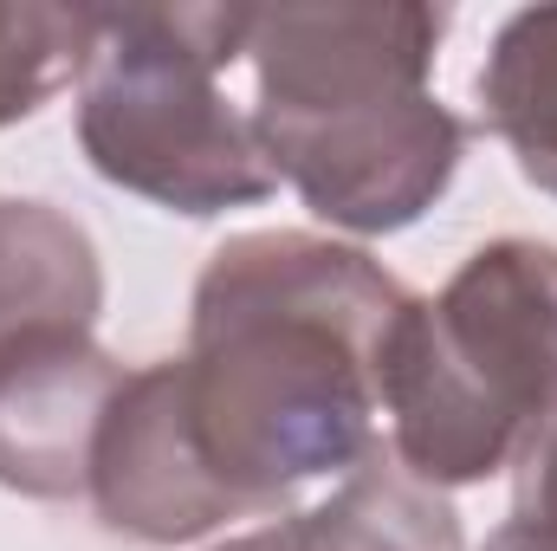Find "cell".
Segmentation results:
<instances>
[{
	"label": "cell",
	"mask_w": 557,
	"mask_h": 551,
	"mask_svg": "<svg viewBox=\"0 0 557 551\" xmlns=\"http://www.w3.org/2000/svg\"><path fill=\"white\" fill-rule=\"evenodd\" d=\"M409 298L344 241L278 228L214 247L195 279L188 351L169 357V396L227 519H273L376 448L383 364Z\"/></svg>",
	"instance_id": "6da1fadb"
},
{
	"label": "cell",
	"mask_w": 557,
	"mask_h": 551,
	"mask_svg": "<svg viewBox=\"0 0 557 551\" xmlns=\"http://www.w3.org/2000/svg\"><path fill=\"white\" fill-rule=\"evenodd\" d=\"M441 33L447 13L416 0L247 7L253 137L318 221L396 234L447 195L467 124L428 91Z\"/></svg>",
	"instance_id": "7a4b0ae2"
},
{
	"label": "cell",
	"mask_w": 557,
	"mask_h": 551,
	"mask_svg": "<svg viewBox=\"0 0 557 551\" xmlns=\"http://www.w3.org/2000/svg\"><path fill=\"white\" fill-rule=\"evenodd\" d=\"M383 409L396 461L428 487L493 480L557 409V247L493 241L434 298H409Z\"/></svg>",
	"instance_id": "3957f363"
},
{
	"label": "cell",
	"mask_w": 557,
	"mask_h": 551,
	"mask_svg": "<svg viewBox=\"0 0 557 551\" xmlns=\"http://www.w3.org/2000/svg\"><path fill=\"white\" fill-rule=\"evenodd\" d=\"M247 59V7H91L78 143L91 169L175 215L253 208L278 188L221 72Z\"/></svg>",
	"instance_id": "277c9868"
},
{
	"label": "cell",
	"mask_w": 557,
	"mask_h": 551,
	"mask_svg": "<svg viewBox=\"0 0 557 551\" xmlns=\"http://www.w3.org/2000/svg\"><path fill=\"white\" fill-rule=\"evenodd\" d=\"M124 364L91 331H39L0 351V487L26 500H78L91 487L98 428L124 390Z\"/></svg>",
	"instance_id": "5b68a950"
},
{
	"label": "cell",
	"mask_w": 557,
	"mask_h": 551,
	"mask_svg": "<svg viewBox=\"0 0 557 551\" xmlns=\"http://www.w3.org/2000/svg\"><path fill=\"white\" fill-rule=\"evenodd\" d=\"M85 493L111 532L143 539V546H195V539L227 526V506L208 493V480L195 474V461L182 448L175 396H169V357L124 377L117 403L98 428Z\"/></svg>",
	"instance_id": "8992f818"
},
{
	"label": "cell",
	"mask_w": 557,
	"mask_h": 551,
	"mask_svg": "<svg viewBox=\"0 0 557 551\" xmlns=\"http://www.w3.org/2000/svg\"><path fill=\"white\" fill-rule=\"evenodd\" d=\"M214 551H460V513L396 454L370 448L331 500Z\"/></svg>",
	"instance_id": "52a82bcc"
},
{
	"label": "cell",
	"mask_w": 557,
	"mask_h": 551,
	"mask_svg": "<svg viewBox=\"0 0 557 551\" xmlns=\"http://www.w3.org/2000/svg\"><path fill=\"white\" fill-rule=\"evenodd\" d=\"M104 311V267L91 234L52 201L0 195V351L39 331H91Z\"/></svg>",
	"instance_id": "ba28073f"
},
{
	"label": "cell",
	"mask_w": 557,
	"mask_h": 551,
	"mask_svg": "<svg viewBox=\"0 0 557 551\" xmlns=\"http://www.w3.org/2000/svg\"><path fill=\"white\" fill-rule=\"evenodd\" d=\"M473 91L519 175L557 201V7H519L493 33Z\"/></svg>",
	"instance_id": "9c48e42d"
},
{
	"label": "cell",
	"mask_w": 557,
	"mask_h": 551,
	"mask_svg": "<svg viewBox=\"0 0 557 551\" xmlns=\"http://www.w3.org/2000/svg\"><path fill=\"white\" fill-rule=\"evenodd\" d=\"M91 39V7L0 0V131L33 118L65 78H78Z\"/></svg>",
	"instance_id": "30bf717a"
},
{
	"label": "cell",
	"mask_w": 557,
	"mask_h": 551,
	"mask_svg": "<svg viewBox=\"0 0 557 551\" xmlns=\"http://www.w3.org/2000/svg\"><path fill=\"white\" fill-rule=\"evenodd\" d=\"M519 480H512V526L557 546V409L552 421L525 441V454L512 461Z\"/></svg>",
	"instance_id": "8fae6325"
},
{
	"label": "cell",
	"mask_w": 557,
	"mask_h": 551,
	"mask_svg": "<svg viewBox=\"0 0 557 551\" xmlns=\"http://www.w3.org/2000/svg\"><path fill=\"white\" fill-rule=\"evenodd\" d=\"M480 551H557V546H545V539H532V532H519V526L506 519V526H499V532H493V539H486Z\"/></svg>",
	"instance_id": "7c38bea8"
}]
</instances>
